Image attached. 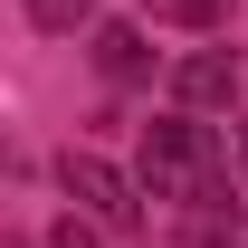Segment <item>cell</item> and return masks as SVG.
<instances>
[{
	"instance_id": "8",
	"label": "cell",
	"mask_w": 248,
	"mask_h": 248,
	"mask_svg": "<svg viewBox=\"0 0 248 248\" xmlns=\"http://www.w3.org/2000/svg\"><path fill=\"white\" fill-rule=\"evenodd\" d=\"M182 248H239V229H229V219H191Z\"/></svg>"
},
{
	"instance_id": "4",
	"label": "cell",
	"mask_w": 248,
	"mask_h": 248,
	"mask_svg": "<svg viewBox=\"0 0 248 248\" xmlns=\"http://www.w3.org/2000/svg\"><path fill=\"white\" fill-rule=\"evenodd\" d=\"M95 77H105V86H143V77H153V48H143V29H134V19H95Z\"/></svg>"
},
{
	"instance_id": "5",
	"label": "cell",
	"mask_w": 248,
	"mask_h": 248,
	"mask_svg": "<svg viewBox=\"0 0 248 248\" xmlns=\"http://www.w3.org/2000/svg\"><path fill=\"white\" fill-rule=\"evenodd\" d=\"M162 29H191V38H219L229 29V0H143Z\"/></svg>"
},
{
	"instance_id": "2",
	"label": "cell",
	"mask_w": 248,
	"mask_h": 248,
	"mask_svg": "<svg viewBox=\"0 0 248 248\" xmlns=\"http://www.w3.org/2000/svg\"><path fill=\"white\" fill-rule=\"evenodd\" d=\"M58 191H67V201H77L86 219H105L115 239H124V229H143V201H153L143 182H124L105 153H77V143L58 153Z\"/></svg>"
},
{
	"instance_id": "1",
	"label": "cell",
	"mask_w": 248,
	"mask_h": 248,
	"mask_svg": "<svg viewBox=\"0 0 248 248\" xmlns=\"http://www.w3.org/2000/svg\"><path fill=\"white\" fill-rule=\"evenodd\" d=\"M134 182L153 191V201H172L182 219H229V191H248V182H239V153H229L191 105H172V115L143 124V162H134Z\"/></svg>"
},
{
	"instance_id": "6",
	"label": "cell",
	"mask_w": 248,
	"mask_h": 248,
	"mask_svg": "<svg viewBox=\"0 0 248 248\" xmlns=\"http://www.w3.org/2000/svg\"><path fill=\"white\" fill-rule=\"evenodd\" d=\"M105 239H115V229H105V219H86L77 201H67V210L48 219V248H105Z\"/></svg>"
},
{
	"instance_id": "7",
	"label": "cell",
	"mask_w": 248,
	"mask_h": 248,
	"mask_svg": "<svg viewBox=\"0 0 248 248\" xmlns=\"http://www.w3.org/2000/svg\"><path fill=\"white\" fill-rule=\"evenodd\" d=\"M19 10H29L48 38H67V29H86V10H95V0H19Z\"/></svg>"
},
{
	"instance_id": "3",
	"label": "cell",
	"mask_w": 248,
	"mask_h": 248,
	"mask_svg": "<svg viewBox=\"0 0 248 248\" xmlns=\"http://www.w3.org/2000/svg\"><path fill=\"white\" fill-rule=\"evenodd\" d=\"M172 105H191V115H229V105H239V58H229V48L182 58V67H172Z\"/></svg>"
},
{
	"instance_id": "9",
	"label": "cell",
	"mask_w": 248,
	"mask_h": 248,
	"mask_svg": "<svg viewBox=\"0 0 248 248\" xmlns=\"http://www.w3.org/2000/svg\"><path fill=\"white\" fill-rule=\"evenodd\" d=\"M229 153H239V182H248V124H239V134H229Z\"/></svg>"
},
{
	"instance_id": "10",
	"label": "cell",
	"mask_w": 248,
	"mask_h": 248,
	"mask_svg": "<svg viewBox=\"0 0 248 248\" xmlns=\"http://www.w3.org/2000/svg\"><path fill=\"white\" fill-rule=\"evenodd\" d=\"M0 248H29V239H0Z\"/></svg>"
}]
</instances>
